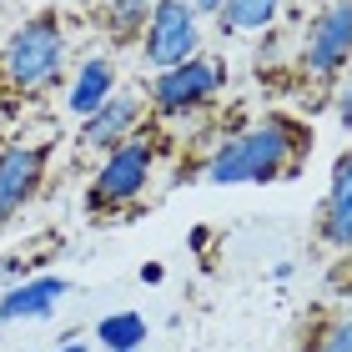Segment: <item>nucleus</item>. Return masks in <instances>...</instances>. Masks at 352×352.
Segmentation results:
<instances>
[{
    "mask_svg": "<svg viewBox=\"0 0 352 352\" xmlns=\"http://www.w3.org/2000/svg\"><path fill=\"white\" fill-rule=\"evenodd\" d=\"M302 131L282 116H267L257 126H242L232 131L221 146L206 156L201 176L212 186H247V182H282V176H297L302 166Z\"/></svg>",
    "mask_w": 352,
    "mask_h": 352,
    "instance_id": "obj_1",
    "label": "nucleus"
},
{
    "mask_svg": "<svg viewBox=\"0 0 352 352\" xmlns=\"http://www.w3.org/2000/svg\"><path fill=\"white\" fill-rule=\"evenodd\" d=\"M66 56H71V41H66L60 15L41 10V15H25L6 36V45H0V76H6L10 91L41 96L66 76Z\"/></svg>",
    "mask_w": 352,
    "mask_h": 352,
    "instance_id": "obj_2",
    "label": "nucleus"
},
{
    "mask_svg": "<svg viewBox=\"0 0 352 352\" xmlns=\"http://www.w3.org/2000/svg\"><path fill=\"white\" fill-rule=\"evenodd\" d=\"M201 56V15L191 0H151L146 30H141V60L151 71L182 66V60Z\"/></svg>",
    "mask_w": 352,
    "mask_h": 352,
    "instance_id": "obj_3",
    "label": "nucleus"
},
{
    "mask_svg": "<svg viewBox=\"0 0 352 352\" xmlns=\"http://www.w3.org/2000/svg\"><path fill=\"white\" fill-rule=\"evenodd\" d=\"M151 171H156V146L146 136H131L121 146L101 151V166L91 182V206H131L136 197H146Z\"/></svg>",
    "mask_w": 352,
    "mask_h": 352,
    "instance_id": "obj_4",
    "label": "nucleus"
},
{
    "mask_svg": "<svg viewBox=\"0 0 352 352\" xmlns=\"http://www.w3.org/2000/svg\"><path fill=\"white\" fill-rule=\"evenodd\" d=\"M347 66H352V0H332L307 25L302 76H307V81H338Z\"/></svg>",
    "mask_w": 352,
    "mask_h": 352,
    "instance_id": "obj_5",
    "label": "nucleus"
},
{
    "mask_svg": "<svg viewBox=\"0 0 352 352\" xmlns=\"http://www.w3.org/2000/svg\"><path fill=\"white\" fill-rule=\"evenodd\" d=\"M217 91H221V66L212 56H191V60H182V66L156 71L151 111L156 116H191V111H201Z\"/></svg>",
    "mask_w": 352,
    "mask_h": 352,
    "instance_id": "obj_6",
    "label": "nucleus"
},
{
    "mask_svg": "<svg viewBox=\"0 0 352 352\" xmlns=\"http://www.w3.org/2000/svg\"><path fill=\"white\" fill-rule=\"evenodd\" d=\"M45 162L51 151L36 141H6L0 146V227H10L45 186Z\"/></svg>",
    "mask_w": 352,
    "mask_h": 352,
    "instance_id": "obj_7",
    "label": "nucleus"
},
{
    "mask_svg": "<svg viewBox=\"0 0 352 352\" xmlns=\"http://www.w3.org/2000/svg\"><path fill=\"white\" fill-rule=\"evenodd\" d=\"M141 116H146L141 96L111 91L106 106H96L91 116L81 121V146H86V151H111V146H121V141L141 136Z\"/></svg>",
    "mask_w": 352,
    "mask_h": 352,
    "instance_id": "obj_8",
    "label": "nucleus"
},
{
    "mask_svg": "<svg viewBox=\"0 0 352 352\" xmlns=\"http://www.w3.org/2000/svg\"><path fill=\"white\" fill-rule=\"evenodd\" d=\"M71 292L66 277H56V272H36V277L15 282L6 297H0V327H15V322H41V317H51L60 307V297Z\"/></svg>",
    "mask_w": 352,
    "mask_h": 352,
    "instance_id": "obj_9",
    "label": "nucleus"
},
{
    "mask_svg": "<svg viewBox=\"0 0 352 352\" xmlns=\"http://www.w3.org/2000/svg\"><path fill=\"white\" fill-rule=\"evenodd\" d=\"M322 242L352 252V146L338 156L332 166V182H327V201H322Z\"/></svg>",
    "mask_w": 352,
    "mask_h": 352,
    "instance_id": "obj_10",
    "label": "nucleus"
},
{
    "mask_svg": "<svg viewBox=\"0 0 352 352\" xmlns=\"http://www.w3.org/2000/svg\"><path fill=\"white\" fill-rule=\"evenodd\" d=\"M116 91V60L111 56H81V66H76V76H71V86H66V111L71 116H91L96 106H106V96Z\"/></svg>",
    "mask_w": 352,
    "mask_h": 352,
    "instance_id": "obj_11",
    "label": "nucleus"
},
{
    "mask_svg": "<svg viewBox=\"0 0 352 352\" xmlns=\"http://www.w3.org/2000/svg\"><path fill=\"white\" fill-rule=\"evenodd\" d=\"M146 338H151V322L141 312H106L96 322L101 352H146Z\"/></svg>",
    "mask_w": 352,
    "mask_h": 352,
    "instance_id": "obj_12",
    "label": "nucleus"
},
{
    "mask_svg": "<svg viewBox=\"0 0 352 352\" xmlns=\"http://www.w3.org/2000/svg\"><path fill=\"white\" fill-rule=\"evenodd\" d=\"M282 6L287 0H227L217 21H221L227 36H257V30H267L282 15Z\"/></svg>",
    "mask_w": 352,
    "mask_h": 352,
    "instance_id": "obj_13",
    "label": "nucleus"
},
{
    "mask_svg": "<svg viewBox=\"0 0 352 352\" xmlns=\"http://www.w3.org/2000/svg\"><path fill=\"white\" fill-rule=\"evenodd\" d=\"M146 15H151V0H106L101 25H106L111 41H136L146 30Z\"/></svg>",
    "mask_w": 352,
    "mask_h": 352,
    "instance_id": "obj_14",
    "label": "nucleus"
},
{
    "mask_svg": "<svg viewBox=\"0 0 352 352\" xmlns=\"http://www.w3.org/2000/svg\"><path fill=\"white\" fill-rule=\"evenodd\" d=\"M15 282H25V262L15 257V252H6V257H0V297H6Z\"/></svg>",
    "mask_w": 352,
    "mask_h": 352,
    "instance_id": "obj_15",
    "label": "nucleus"
},
{
    "mask_svg": "<svg viewBox=\"0 0 352 352\" xmlns=\"http://www.w3.org/2000/svg\"><path fill=\"white\" fill-rule=\"evenodd\" d=\"M317 352H352V317L332 327L327 338H322V347H317Z\"/></svg>",
    "mask_w": 352,
    "mask_h": 352,
    "instance_id": "obj_16",
    "label": "nucleus"
},
{
    "mask_svg": "<svg viewBox=\"0 0 352 352\" xmlns=\"http://www.w3.org/2000/svg\"><path fill=\"white\" fill-rule=\"evenodd\" d=\"M338 121L352 131V86H342V91H338Z\"/></svg>",
    "mask_w": 352,
    "mask_h": 352,
    "instance_id": "obj_17",
    "label": "nucleus"
},
{
    "mask_svg": "<svg viewBox=\"0 0 352 352\" xmlns=\"http://www.w3.org/2000/svg\"><path fill=\"white\" fill-rule=\"evenodd\" d=\"M191 6H197V15H221V6H227V0H191Z\"/></svg>",
    "mask_w": 352,
    "mask_h": 352,
    "instance_id": "obj_18",
    "label": "nucleus"
},
{
    "mask_svg": "<svg viewBox=\"0 0 352 352\" xmlns=\"http://www.w3.org/2000/svg\"><path fill=\"white\" fill-rule=\"evenodd\" d=\"M56 352H86V342H60Z\"/></svg>",
    "mask_w": 352,
    "mask_h": 352,
    "instance_id": "obj_19",
    "label": "nucleus"
},
{
    "mask_svg": "<svg viewBox=\"0 0 352 352\" xmlns=\"http://www.w3.org/2000/svg\"><path fill=\"white\" fill-rule=\"evenodd\" d=\"M76 6H86V10H101V6H106V0H76Z\"/></svg>",
    "mask_w": 352,
    "mask_h": 352,
    "instance_id": "obj_20",
    "label": "nucleus"
},
{
    "mask_svg": "<svg viewBox=\"0 0 352 352\" xmlns=\"http://www.w3.org/2000/svg\"><path fill=\"white\" fill-rule=\"evenodd\" d=\"M347 86H352V66H347Z\"/></svg>",
    "mask_w": 352,
    "mask_h": 352,
    "instance_id": "obj_21",
    "label": "nucleus"
}]
</instances>
